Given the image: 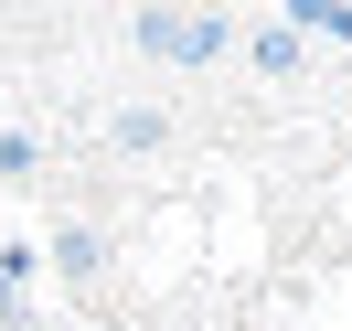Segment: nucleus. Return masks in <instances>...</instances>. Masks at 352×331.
Here are the masks:
<instances>
[{"instance_id":"4","label":"nucleus","mask_w":352,"mask_h":331,"mask_svg":"<svg viewBox=\"0 0 352 331\" xmlns=\"http://www.w3.org/2000/svg\"><path fill=\"white\" fill-rule=\"evenodd\" d=\"M256 75H299V22H267L256 32Z\"/></svg>"},{"instance_id":"1","label":"nucleus","mask_w":352,"mask_h":331,"mask_svg":"<svg viewBox=\"0 0 352 331\" xmlns=\"http://www.w3.org/2000/svg\"><path fill=\"white\" fill-rule=\"evenodd\" d=\"M129 43L139 54H160V65H224L235 54V22H214V11H150V22H129Z\"/></svg>"},{"instance_id":"2","label":"nucleus","mask_w":352,"mask_h":331,"mask_svg":"<svg viewBox=\"0 0 352 331\" xmlns=\"http://www.w3.org/2000/svg\"><path fill=\"white\" fill-rule=\"evenodd\" d=\"M107 257H118V235H107V224H86V214H75V224H54V267H65L75 288H96V278H107Z\"/></svg>"},{"instance_id":"3","label":"nucleus","mask_w":352,"mask_h":331,"mask_svg":"<svg viewBox=\"0 0 352 331\" xmlns=\"http://www.w3.org/2000/svg\"><path fill=\"white\" fill-rule=\"evenodd\" d=\"M107 139H118V150H160V139H171V107H118Z\"/></svg>"}]
</instances>
